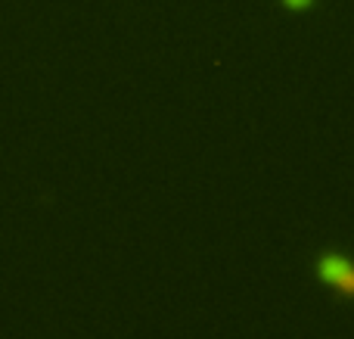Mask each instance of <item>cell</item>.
<instances>
[{"instance_id": "2", "label": "cell", "mask_w": 354, "mask_h": 339, "mask_svg": "<svg viewBox=\"0 0 354 339\" xmlns=\"http://www.w3.org/2000/svg\"><path fill=\"white\" fill-rule=\"evenodd\" d=\"M289 6H295V10H299V6H305V3H311V0H286Z\"/></svg>"}, {"instance_id": "1", "label": "cell", "mask_w": 354, "mask_h": 339, "mask_svg": "<svg viewBox=\"0 0 354 339\" xmlns=\"http://www.w3.org/2000/svg\"><path fill=\"white\" fill-rule=\"evenodd\" d=\"M317 274L330 286H336V290H342V293H348V296H354V265H351L348 259L326 253L324 259L317 262Z\"/></svg>"}]
</instances>
